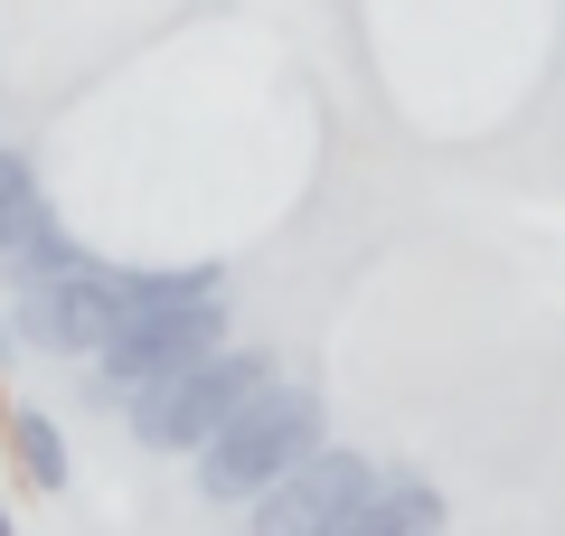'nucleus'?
Returning <instances> with one entry per match:
<instances>
[{
	"mask_svg": "<svg viewBox=\"0 0 565 536\" xmlns=\"http://www.w3.org/2000/svg\"><path fill=\"white\" fill-rule=\"evenodd\" d=\"M0 536H20V517H10V508H0Z\"/></svg>",
	"mask_w": 565,
	"mask_h": 536,
	"instance_id": "obj_12",
	"label": "nucleus"
},
{
	"mask_svg": "<svg viewBox=\"0 0 565 536\" xmlns=\"http://www.w3.org/2000/svg\"><path fill=\"white\" fill-rule=\"evenodd\" d=\"M10 357H20V320L0 311V367H10Z\"/></svg>",
	"mask_w": 565,
	"mask_h": 536,
	"instance_id": "obj_11",
	"label": "nucleus"
},
{
	"mask_svg": "<svg viewBox=\"0 0 565 536\" xmlns=\"http://www.w3.org/2000/svg\"><path fill=\"white\" fill-rule=\"evenodd\" d=\"M10 320H20V349L76 357V367H85V357L122 330V264H95V255H85L76 274L20 282V292H10Z\"/></svg>",
	"mask_w": 565,
	"mask_h": 536,
	"instance_id": "obj_4",
	"label": "nucleus"
},
{
	"mask_svg": "<svg viewBox=\"0 0 565 536\" xmlns=\"http://www.w3.org/2000/svg\"><path fill=\"white\" fill-rule=\"evenodd\" d=\"M85 255H95V245H85L76 226L57 217V207H39V217H29L20 236L0 245V282H10V292H20V282H47V274H76Z\"/></svg>",
	"mask_w": 565,
	"mask_h": 536,
	"instance_id": "obj_7",
	"label": "nucleus"
},
{
	"mask_svg": "<svg viewBox=\"0 0 565 536\" xmlns=\"http://www.w3.org/2000/svg\"><path fill=\"white\" fill-rule=\"evenodd\" d=\"M207 292H226L217 264H122V320L161 311V301H207Z\"/></svg>",
	"mask_w": 565,
	"mask_h": 536,
	"instance_id": "obj_9",
	"label": "nucleus"
},
{
	"mask_svg": "<svg viewBox=\"0 0 565 536\" xmlns=\"http://www.w3.org/2000/svg\"><path fill=\"white\" fill-rule=\"evenodd\" d=\"M217 339H226V292H207V301H161V311H132V320H122V330L104 339L95 357H85V396H95L104 415H122L141 386H161L170 367L207 357Z\"/></svg>",
	"mask_w": 565,
	"mask_h": 536,
	"instance_id": "obj_3",
	"label": "nucleus"
},
{
	"mask_svg": "<svg viewBox=\"0 0 565 536\" xmlns=\"http://www.w3.org/2000/svg\"><path fill=\"white\" fill-rule=\"evenodd\" d=\"M39 207H47V189H39V160H29V151H0V245L20 236V226L39 217Z\"/></svg>",
	"mask_w": 565,
	"mask_h": 536,
	"instance_id": "obj_10",
	"label": "nucleus"
},
{
	"mask_svg": "<svg viewBox=\"0 0 565 536\" xmlns=\"http://www.w3.org/2000/svg\"><path fill=\"white\" fill-rule=\"evenodd\" d=\"M0 433H10V461H20L29 490H47V499L66 490L76 452H66V433H57V415H47V405H10V415H0Z\"/></svg>",
	"mask_w": 565,
	"mask_h": 536,
	"instance_id": "obj_8",
	"label": "nucleus"
},
{
	"mask_svg": "<svg viewBox=\"0 0 565 536\" xmlns=\"http://www.w3.org/2000/svg\"><path fill=\"white\" fill-rule=\"evenodd\" d=\"M321 536H444V490L424 471H377L359 508H340Z\"/></svg>",
	"mask_w": 565,
	"mask_h": 536,
	"instance_id": "obj_6",
	"label": "nucleus"
},
{
	"mask_svg": "<svg viewBox=\"0 0 565 536\" xmlns=\"http://www.w3.org/2000/svg\"><path fill=\"white\" fill-rule=\"evenodd\" d=\"M264 377H282V357L274 349H236V339H217L207 357H189V367H170L161 386H141L132 405H122V424H132L141 452H161V461H189L207 433H217L226 415H236L245 396H255Z\"/></svg>",
	"mask_w": 565,
	"mask_h": 536,
	"instance_id": "obj_2",
	"label": "nucleus"
},
{
	"mask_svg": "<svg viewBox=\"0 0 565 536\" xmlns=\"http://www.w3.org/2000/svg\"><path fill=\"white\" fill-rule=\"evenodd\" d=\"M330 442V405L311 377H264L255 396L236 405V415L217 424V433L189 452V471H199V499H217V508H245L255 490H274L282 471L302 452H321Z\"/></svg>",
	"mask_w": 565,
	"mask_h": 536,
	"instance_id": "obj_1",
	"label": "nucleus"
},
{
	"mask_svg": "<svg viewBox=\"0 0 565 536\" xmlns=\"http://www.w3.org/2000/svg\"><path fill=\"white\" fill-rule=\"evenodd\" d=\"M377 471H386V461L349 452V442H321V452H302L274 490L245 499V536H321L340 508H359V499H367V480H377Z\"/></svg>",
	"mask_w": 565,
	"mask_h": 536,
	"instance_id": "obj_5",
	"label": "nucleus"
}]
</instances>
